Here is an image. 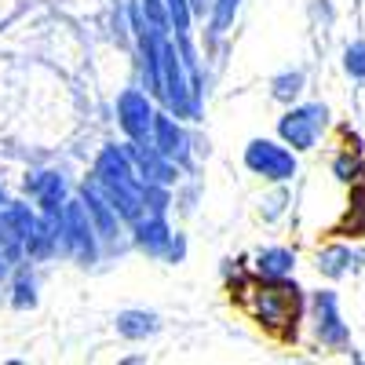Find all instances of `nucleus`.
Segmentation results:
<instances>
[{"label":"nucleus","mask_w":365,"mask_h":365,"mask_svg":"<svg viewBox=\"0 0 365 365\" xmlns=\"http://www.w3.org/2000/svg\"><path fill=\"white\" fill-rule=\"evenodd\" d=\"M113 325H117V332L125 340H146V336L158 332V314H150V311H120Z\"/></svg>","instance_id":"nucleus-14"},{"label":"nucleus","mask_w":365,"mask_h":365,"mask_svg":"<svg viewBox=\"0 0 365 365\" xmlns=\"http://www.w3.org/2000/svg\"><path fill=\"white\" fill-rule=\"evenodd\" d=\"M361 252L354 245H329L318 252V274H325V278L340 282V278H351V274L361 270Z\"/></svg>","instance_id":"nucleus-11"},{"label":"nucleus","mask_w":365,"mask_h":365,"mask_svg":"<svg viewBox=\"0 0 365 365\" xmlns=\"http://www.w3.org/2000/svg\"><path fill=\"white\" fill-rule=\"evenodd\" d=\"M299 311H303V296H299V285H289V278L267 282L263 289L252 292V318L267 329H282L296 322Z\"/></svg>","instance_id":"nucleus-3"},{"label":"nucleus","mask_w":365,"mask_h":365,"mask_svg":"<svg viewBox=\"0 0 365 365\" xmlns=\"http://www.w3.org/2000/svg\"><path fill=\"white\" fill-rule=\"evenodd\" d=\"M292 267H296V252L285 249V245H267V249H259V252H256V263H252V270H256L259 282H282V278H289V274H292Z\"/></svg>","instance_id":"nucleus-13"},{"label":"nucleus","mask_w":365,"mask_h":365,"mask_svg":"<svg viewBox=\"0 0 365 365\" xmlns=\"http://www.w3.org/2000/svg\"><path fill=\"white\" fill-rule=\"evenodd\" d=\"M135 245L150 256H165L168 245H172V230L165 223V212H143V216L135 220Z\"/></svg>","instance_id":"nucleus-10"},{"label":"nucleus","mask_w":365,"mask_h":365,"mask_svg":"<svg viewBox=\"0 0 365 365\" xmlns=\"http://www.w3.org/2000/svg\"><path fill=\"white\" fill-rule=\"evenodd\" d=\"M241 0H212V34H227Z\"/></svg>","instance_id":"nucleus-18"},{"label":"nucleus","mask_w":365,"mask_h":365,"mask_svg":"<svg viewBox=\"0 0 365 365\" xmlns=\"http://www.w3.org/2000/svg\"><path fill=\"white\" fill-rule=\"evenodd\" d=\"M158 96L175 117H197V91L187 81L182 51L168 41V34L158 41Z\"/></svg>","instance_id":"nucleus-1"},{"label":"nucleus","mask_w":365,"mask_h":365,"mask_svg":"<svg viewBox=\"0 0 365 365\" xmlns=\"http://www.w3.org/2000/svg\"><path fill=\"white\" fill-rule=\"evenodd\" d=\"M245 165L267 182H289L296 175V150H289L285 139H252L245 146Z\"/></svg>","instance_id":"nucleus-5"},{"label":"nucleus","mask_w":365,"mask_h":365,"mask_svg":"<svg viewBox=\"0 0 365 365\" xmlns=\"http://www.w3.org/2000/svg\"><path fill=\"white\" fill-rule=\"evenodd\" d=\"M340 234H347V237H361L365 234V182H354L351 208H347V220H344Z\"/></svg>","instance_id":"nucleus-15"},{"label":"nucleus","mask_w":365,"mask_h":365,"mask_svg":"<svg viewBox=\"0 0 365 365\" xmlns=\"http://www.w3.org/2000/svg\"><path fill=\"white\" fill-rule=\"evenodd\" d=\"M29 194H34L37 208L44 212V216H58V212L66 208V179L58 172H37L26 179Z\"/></svg>","instance_id":"nucleus-9"},{"label":"nucleus","mask_w":365,"mask_h":365,"mask_svg":"<svg viewBox=\"0 0 365 365\" xmlns=\"http://www.w3.org/2000/svg\"><path fill=\"white\" fill-rule=\"evenodd\" d=\"M274 99H282V103H292L299 91H303V73L292 70V73H282V77H274Z\"/></svg>","instance_id":"nucleus-17"},{"label":"nucleus","mask_w":365,"mask_h":365,"mask_svg":"<svg viewBox=\"0 0 365 365\" xmlns=\"http://www.w3.org/2000/svg\"><path fill=\"white\" fill-rule=\"evenodd\" d=\"M332 175H336L340 182H347V187H354V182H361L365 175V165L358 154H336V161H332Z\"/></svg>","instance_id":"nucleus-16"},{"label":"nucleus","mask_w":365,"mask_h":365,"mask_svg":"<svg viewBox=\"0 0 365 365\" xmlns=\"http://www.w3.org/2000/svg\"><path fill=\"white\" fill-rule=\"evenodd\" d=\"M154 146L161 150L165 158H172V161L187 158L190 139H187V132L179 128V120L172 117V110H158V120H154Z\"/></svg>","instance_id":"nucleus-12"},{"label":"nucleus","mask_w":365,"mask_h":365,"mask_svg":"<svg viewBox=\"0 0 365 365\" xmlns=\"http://www.w3.org/2000/svg\"><path fill=\"white\" fill-rule=\"evenodd\" d=\"M329 128V110L322 103H303V106H292L282 120H278V135L296 150H314L318 139L325 135Z\"/></svg>","instance_id":"nucleus-4"},{"label":"nucleus","mask_w":365,"mask_h":365,"mask_svg":"<svg viewBox=\"0 0 365 365\" xmlns=\"http://www.w3.org/2000/svg\"><path fill=\"white\" fill-rule=\"evenodd\" d=\"M154 120H158V110L150 103V91L128 88L117 96V125L125 128L132 143H154Z\"/></svg>","instance_id":"nucleus-6"},{"label":"nucleus","mask_w":365,"mask_h":365,"mask_svg":"<svg viewBox=\"0 0 365 365\" xmlns=\"http://www.w3.org/2000/svg\"><path fill=\"white\" fill-rule=\"evenodd\" d=\"M8 205V194H4V187H0V208H4Z\"/></svg>","instance_id":"nucleus-23"},{"label":"nucleus","mask_w":365,"mask_h":365,"mask_svg":"<svg viewBox=\"0 0 365 365\" xmlns=\"http://www.w3.org/2000/svg\"><path fill=\"white\" fill-rule=\"evenodd\" d=\"M344 70H347L354 81H365V41L347 44V51H344Z\"/></svg>","instance_id":"nucleus-21"},{"label":"nucleus","mask_w":365,"mask_h":365,"mask_svg":"<svg viewBox=\"0 0 365 365\" xmlns=\"http://www.w3.org/2000/svg\"><path fill=\"white\" fill-rule=\"evenodd\" d=\"M165 4H168V15H172L175 37L187 34V29H190V19H194V4H190V0H165Z\"/></svg>","instance_id":"nucleus-19"},{"label":"nucleus","mask_w":365,"mask_h":365,"mask_svg":"<svg viewBox=\"0 0 365 365\" xmlns=\"http://www.w3.org/2000/svg\"><path fill=\"white\" fill-rule=\"evenodd\" d=\"M11 303L19 311H26V307H34L37 303V282L29 278V274H19L15 278V296H11Z\"/></svg>","instance_id":"nucleus-20"},{"label":"nucleus","mask_w":365,"mask_h":365,"mask_svg":"<svg viewBox=\"0 0 365 365\" xmlns=\"http://www.w3.org/2000/svg\"><path fill=\"white\" fill-rule=\"evenodd\" d=\"M81 197H84V205H88V216H91V223H96L99 237H103V241H113V237H117V220H120V212H117V205L106 197V190L99 187L96 175H91L84 187H81Z\"/></svg>","instance_id":"nucleus-8"},{"label":"nucleus","mask_w":365,"mask_h":365,"mask_svg":"<svg viewBox=\"0 0 365 365\" xmlns=\"http://www.w3.org/2000/svg\"><path fill=\"white\" fill-rule=\"evenodd\" d=\"M55 223H58V245L84 267L96 263V256H99V245H96L99 230H96V223H91V216H88L84 197L81 201H66V208L55 216Z\"/></svg>","instance_id":"nucleus-2"},{"label":"nucleus","mask_w":365,"mask_h":365,"mask_svg":"<svg viewBox=\"0 0 365 365\" xmlns=\"http://www.w3.org/2000/svg\"><path fill=\"white\" fill-rule=\"evenodd\" d=\"M311 322H314V336H318L322 347H329V351H344L347 347L351 332H347V322L340 314L336 292H329V289L314 292V299H311Z\"/></svg>","instance_id":"nucleus-7"},{"label":"nucleus","mask_w":365,"mask_h":365,"mask_svg":"<svg viewBox=\"0 0 365 365\" xmlns=\"http://www.w3.org/2000/svg\"><path fill=\"white\" fill-rule=\"evenodd\" d=\"M4 274H8V256L0 252V278H4Z\"/></svg>","instance_id":"nucleus-22"}]
</instances>
